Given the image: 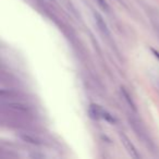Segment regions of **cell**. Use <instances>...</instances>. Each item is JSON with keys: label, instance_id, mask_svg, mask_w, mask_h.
<instances>
[{"label": "cell", "instance_id": "obj_1", "mask_svg": "<svg viewBox=\"0 0 159 159\" xmlns=\"http://www.w3.org/2000/svg\"><path fill=\"white\" fill-rule=\"evenodd\" d=\"M89 113H91L92 118H94V119H105L107 121L111 122V123H115L116 122L115 118L109 112H107L105 109H102L100 106H98V105H91Z\"/></svg>", "mask_w": 159, "mask_h": 159}, {"label": "cell", "instance_id": "obj_2", "mask_svg": "<svg viewBox=\"0 0 159 159\" xmlns=\"http://www.w3.org/2000/svg\"><path fill=\"white\" fill-rule=\"evenodd\" d=\"M120 137H121L122 143H123V145L125 146V148H126V150L129 152V154H130L132 157H134V158H139V154H137L134 145H133V144L130 142V139H129L124 134H121V135H120Z\"/></svg>", "mask_w": 159, "mask_h": 159}, {"label": "cell", "instance_id": "obj_3", "mask_svg": "<svg viewBox=\"0 0 159 159\" xmlns=\"http://www.w3.org/2000/svg\"><path fill=\"white\" fill-rule=\"evenodd\" d=\"M94 16H95L96 24H97L98 29L100 30V32H102V34H105V35H107V36L110 35V33H109V29H108V26H107L105 20L102 19V16H100L98 12H95V13H94Z\"/></svg>", "mask_w": 159, "mask_h": 159}, {"label": "cell", "instance_id": "obj_4", "mask_svg": "<svg viewBox=\"0 0 159 159\" xmlns=\"http://www.w3.org/2000/svg\"><path fill=\"white\" fill-rule=\"evenodd\" d=\"M121 93H122V95H123L124 99L126 100V102H128V104L131 106V108H132L134 111H136V106H135L134 102H133V100H132V98H131V96L129 95V93H128V92H126L124 89H121Z\"/></svg>", "mask_w": 159, "mask_h": 159}, {"label": "cell", "instance_id": "obj_5", "mask_svg": "<svg viewBox=\"0 0 159 159\" xmlns=\"http://www.w3.org/2000/svg\"><path fill=\"white\" fill-rule=\"evenodd\" d=\"M21 137H22L24 141L29 142V143H32V144H39V142L37 141V139H35V137H32L30 136V135H21Z\"/></svg>", "mask_w": 159, "mask_h": 159}, {"label": "cell", "instance_id": "obj_6", "mask_svg": "<svg viewBox=\"0 0 159 159\" xmlns=\"http://www.w3.org/2000/svg\"><path fill=\"white\" fill-rule=\"evenodd\" d=\"M96 1H97L98 5H99L105 11H107V12L109 11V6H108V3L106 2V0H96Z\"/></svg>", "mask_w": 159, "mask_h": 159}, {"label": "cell", "instance_id": "obj_7", "mask_svg": "<svg viewBox=\"0 0 159 159\" xmlns=\"http://www.w3.org/2000/svg\"><path fill=\"white\" fill-rule=\"evenodd\" d=\"M152 52L155 53V56H156V57H157V58H158V59H159V52H157V51L155 50V49H152Z\"/></svg>", "mask_w": 159, "mask_h": 159}]
</instances>
